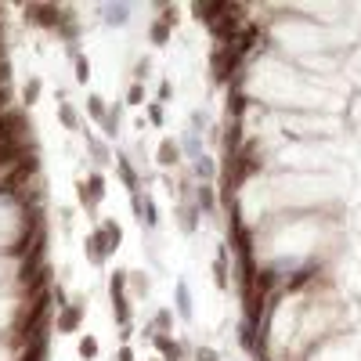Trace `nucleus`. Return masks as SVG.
Returning a JSON list of instances; mask_svg holds the SVG:
<instances>
[{
  "mask_svg": "<svg viewBox=\"0 0 361 361\" xmlns=\"http://www.w3.org/2000/svg\"><path fill=\"white\" fill-rule=\"evenodd\" d=\"M231 65H235V54H228V51H217V54H213V76H217V79H224V76L231 72Z\"/></svg>",
  "mask_w": 361,
  "mask_h": 361,
  "instance_id": "obj_2",
  "label": "nucleus"
},
{
  "mask_svg": "<svg viewBox=\"0 0 361 361\" xmlns=\"http://www.w3.org/2000/svg\"><path fill=\"white\" fill-rule=\"evenodd\" d=\"M22 361H44V347H40V343H33V347L22 354Z\"/></svg>",
  "mask_w": 361,
  "mask_h": 361,
  "instance_id": "obj_4",
  "label": "nucleus"
},
{
  "mask_svg": "<svg viewBox=\"0 0 361 361\" xmlns=\"http://www.w3.org/2000/svg\"><path fill=\"white\" fill-rule=\"evenodd\" d=\"M79 354H84V357H94V354H98V343H94V340H84V347H79Z\"/></svg>",
  "mask_w": 361,
  "mask_h": 361,
  "instance_id": "obj_6",
  "label": "nucleus"
},
{
  "mask_svg": "<svg viewBox=\"0 0 361 361\" xmlns=\"http://www.w3.org/2000/svg\"><path fill=\"white\" fill-rule=\"evenodd\" d=\"M163 159H166V163H174V159H177V148H174V145H163Z\"/></svg>",
  "mask_w": 361,
  "mask_h": 361,
  "instance_id": "obj_8",
  "label": "nucleus"
},
{
  "mask_svg": "<svg viewBox=\"0 0 361 361\" xmlns=\"http://www.w3.org/2000/svg\"><path fill=\"white\" fill-rule=\"evenodd\" d=\"M58 116H62V123H65V127H72V112H69V105H62Z\"/></svg>",
  "mask_w": 361,
  "mask_h": 361,
  "instance_id": "obj_9",
  "label": "nucleus"
},
{
  "mask_svg": "<svg viewBox=\"0 0 361 361\" xmlns=\"http://www.w3.org/2000/svg\"><path fill=\"white\" fill-rule=\"evenodd\" d=\"M79 318H84V314H79L76 307H69V311L62 314V329H76V325H79Z\"/></svg>",
  "mask_w": 361,
  "mask_h": 361,
  "instance_id": "obj_3",
  "label": "nucleus"
},
{
  "mask_svg": "<svg viewBox=\"0 0 361 361\" xmlns=\"http://www.w3.org/2000/svg\"><path fill=\"white\" fill-rule=\"evenodd\" d=\"M22 137H25V116L0 112V145H22Z\"/></svg>",
  "mask_w": 361,
  "mask_h": 361,
  "instance_id": "obj_1",
  "label": "nucleus"
},
{
  "mask_svg": "<svg viewBox=\"0 0 361 361\" xmlns=\"http://www.w3.org/2000/svg\"><path fill=\"white\" fill-rule=\"evenodd\" d=\"M8 105V87H0V108Z\"/></svg>",
  "mask_w": 361,
  "mask_h": 361,
  "instance_id": "obj_10",
  "label": "nucleus"
},
{
  "mask_svg": "<svg viewBox=\"0 0 361 361\" xmlns=\"http://www.w3.org/2000/svg\"><path fill=\"white\" fill-rule=\"evenodd\" d=\"M101 177H91V184H87V191H91V199H94V203H98V195H101Z\"/></svg>",
  "mask_w": 361,
  "mask_h": 361,
  "instance_id": "obj_5",
  "label": "nucleus"
},
{
  "mask_svg": "<svg viewBox=\"0 0 361 361\" xmlns=\"http://www.w3.org/2000/svg\"><path fill=\"white\" fill-rule=\"evenodd\" d=\"M91 116H94V119H101V116H105V105H101L98 98H91Z\"/></svg>",
  "mask_w": 361,
  "mask_h": 361,
  "instance_id": "obj_7",
  "label": "nucleus"
}]
</instances>
